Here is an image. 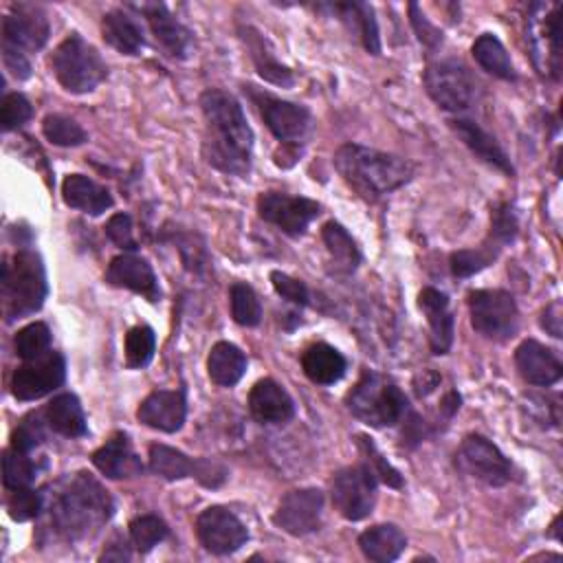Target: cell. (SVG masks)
I'll return each instance as SVG.
<instances>
[{
	"mask_svg": "<svg viewBox=\"0 0 563 563\" xmlns=\"http://www.w3.org/2000/svg\"><path fill=\"white\" fill-rule=\"evenodd\" d=\"M201 111L205 161L223 174L247 177L254 164V131L240 102L221 89H210L201 95Z\"/></svg>",
	"mask_w": 563,
	"mask_h": 563,
	"instance_id": "1",
	"label": "cell"
},
{
	"mask_svg": "<svg viewBox=\"0 0 563 563\" xmlns=\"http://www.w3.org/2000/svg\"><path fill=\"white\" fill-rule=\"evenodd\" d=\"M115 513L111 493L91 475L65 477L49 502L52 526L65 541H82L98 534Z\"/></svg>",
	"mask_w": 563,
	"mask_h": 563,
	"instance_id": "2",
	"label": "cell"
},
{
	"mask_svg": "<svg viewBox=\"0 0 563 563\" xmlns=\"http://www.w3.org/2000/svg\"><path fill=\"white\" fill-rule=\"evenodd\" d=\"M335 168L354 192L372 201L414 179V166L407 159L361 144L341 146L335 155Z\"/></svg>",
	"mask_w": 563,
	"mask_h": 563,
	"instance_id": "3",
	"label": "cell"
},
{
	"mask_svg": "<svg viewBox=\"0 0 563 563\" xmlns=\"http://www.w3.org/2000/svg\"><path fill=\"white\" fill-rule=\"evenodd\" d=\"M49 284L38 254L21 249L3 267V300L8 322L38 313L47 300Z\"/></svg>",
	"mask_w": 563,
	"mask_h": 563,
	"instance_id": "4",
	"label": "cell"
},
{
	"mask_svg": "<svg viewBox=\"0 0 563 563\" xmlns=\"http://www.w3.org/2000/svg\"><path fill=\"white\" fill-rule=\"evenodd\" d=\"M346 405L354 418L376 429L398 425L409 409L405 392L392 379L372 370L363 372L346 396Z\"/></svg>",
	"mask_w": 563,
	"mask_h": 563,
	"instance_id": "5",
	"label": "cell"
},
{
	"mask_svg": "<svg viewBox=\"0 0 563 563\" xmlns=\"http://www.w3.org/2000/svg\"><path fill=\"white\" fill-rule=\"evenodd\" d=\"M52 69L60 87L74 95L95 91L109 78L102 54L80 34H71L52 56Z\"/></svg>",
	"mask_w": 563,
	"mask_h": 563,
	"instance_id": "6",
	"label": "cell"
},
{
	"mask_svg": "<svg viewBox=\"0 0 563 563\" xmlns=\"http://www.w3.org/2000/svg\"><path fill=\"white\" fill-rule=\"evenodd\" d=\"M471 326L486 339L506 341L517 333L519 311L510 293L499 289H482L469 293Z\"/></svg>",
	"mask_w": 563,
	"mask_h": 563,
	"instance_id": "7",
	"label": "cell"
},
{
	"mask_svg": "<svg viewBox=\"0 0 563 563\" xmlns=\"http://www.w3.org/2000/svg\"><path fill=\"white\" fill-rule=\"evenodd\" d=\"M330 495L335 508L348 521H361L372 515L379 495V477L363 464L339 469L330 482Z\"/></svg>",
	"mask_w": 563,
	"mask_h": 563,
	"instance_id": "8",
	"label": "cell"
},
{
	"mask_svg": "<svg viewBox=\"0 0 563 563\" xmlns=\"http://www.w3.org/2000/svg\"><path fill=\"white\" fill-rule=\"evenodd\" d=\"M251 102L260 111L267 128L280 139L284 146H302L313 133V115L306 106L284 102L267 91L256 87H245Z\"/></svg>",
	"mask_w": 563,
	"mask_h": 563,
	"instance_id": "9",
	"label": "cell"
},
{
	"mask_svg": "<svg viewBox=\"0 0 563 563\" xmlns=\"http://www.w3.org/2000/svg\"><path fill=\"white\" fill-rule=\"evenodd\" d=\"M526 38L532 52L534 67L541 76L561 78V5L537 3L528 16Z\"/></svg>",
	"mask_w": 563,
	"mask_h": 563,
	"instance_id": "10",
	"label": "cell"
},
{
	"mask_svg": "<svg viewBox=\"0 0 563 563\" xmlns=\"http://www.w3.org/2000/svg\"><path fill=\"white\" fill-rule=\"evenodd\" d=\"M427 95L449 113L466 111L477 93V85L460 60H440L427 67L423 76Z\"/></svg>",
	"mask_w": 563,
	"mask_h": 563,
	"instance_id": "11",
	"label": "cell"
},
{
	"mask_svg": "<svg viewBox=\"0 0 563 563\" xmlns=\"http://www.w3.org/2000/svg\"><path fill=\"white\" fill-rule=\"evenodd\" d=\"M455 462L466 475L488 486H504L513 477L508 458L488 438L477 433H471L462 440L455 453Z\"/></svg>",
	"mask_w": 563,
	"mask_h": 563,
	"instance_id": "12",
	"label": "cell"
},
{
	"mask_svg": "<svg viewBox=\"0 0 563 563\" xmlns=\"http://www.w3.org/2000/svg\"><path fill=\"white\" fill-rule=\"evenodd\" d=\"M258 214L286 236L300 238L306 234L311 223L322 214V205L304 196L264 192L258 199Z\"/></svg>",
	"mask_w": 563,
	"mask_h": 563,
	"instance_id": "13",
	"label": "cell"
},
{
	"mask_svg": "<svg viewBox=\"0 0 563 563\" xmlns=\"http://www.w3.org/2000/svg\"><path fill=\"white\" fill-rule=\"evenodd\" d=\"M67 381V361L60 352L52 350L41 359L23 361L21 368H16L12 376V394L19 401H38L58 387H63Z\"/></svg>",
	"mask_w": 563,
	"mask_h": 563,
	"instance_id": "14",
	"label": "cell"
},
{
	"mask_svg": "<svg viewBox=\"0 0 563 563\" xmlns=\"http://www.w3.org/2000/svg\"><path fill=\"white\" fill-rule=\"evenodd\" d=\"M201 545L218 556L238 552L249 541L247 526L225 506H210L196 519Z\"/></svg>",
	"mask_w": 563,
	"mask_h": 563,
	"instance_id": "15",
	"label": "cell"
},
{
	"mask_svg": "<svg viewBox=\"0 0 563 563\" xmlns=\"http://www.w3.org/2000/svg\"><path fill=\"white\" fill-rule=\"evenodd\" d=\"M324 517V493L319 488H297L289 491L273 513V523L293 534L306 537L319 530Z\"/></svg>",
	"mask_w": 563,
	"mask_h": 563,
	"instance_id": "16",
	"label": "cell"
},
{
	"mask_svg": "<svg viewBox=\"0 0 563 563\" xmlns=\"http://www.w3.org/2000/svg\"><path fill=\"white\" fill-rule=\"evenodd\" d=\"M52 36L49 19L43 10L32 5H19L3 19V47L21 52L25 56L41 52Z\"/></svg>",
	"mask_w": 563,
	"mask_h": 563,
	"instance_id": "17",
	"label": "cell"
},
{
	"mask_svg": "<svg viewBox=\"0 0 563 563\" xmlns=\"http://www.w3.org/2000/svg\"><path fill=\"white\" fill-rule=\"evenodd\" d=\"M133 10H137L148 21L153 36L166 56L174 60H185L190 56L192 32L179 19H174V14L164 3H142L133 5Z\"/></svg>",
	"mask_w": 563,
	"mask_h": 563,
	"instance_id": "18",
	"label": "cell"
},
{
	"mask_svg": "<svg viewBox=\"0 0 563 563\" xmlns=\"http://www.w3.org/2000/svg\"><path fill=\"white\" fill-rule=\"evenodd\" d=\"M104 280L111 286L126 289V291H133L137 295H144L153 304H157L161 300V289H159L157 273H155L153 264L142 256L124 254V256L113 258Z\"/></svg>",
	"mask_w": 563,
	"mask_h": 563,
	"instance_id": "19",
	"label": "cell"
},
{
	"mask_svg": "<svg viewBox=\"0 0 563 563\" xmlns=\"http://www.w3.org/2000/svg\"><path fill=\"white\" fill-rule=\"evenodd\" d=\"M139 423H144L150 429L174 433L183 427L188 418V398L183 390H155L148 394L139 409H137Z\"/></svg>",
	"mask_w": 563,
	"mask_h": 563,
	"instance_id": "20",
	"label": "cell"
},
{
	"mask_svg": "<svg viewBox=\"0 0 563 563\" xmlns=\"http://www.w3.org/2000/svg\"><path fill=\"white\" fill-rule=\"evenodd\" d=\"M515 365L521 379L537 387H550L563 374V365L556 352L534 339H526L519 344V348L515 350Z\"/></svg>",
	"mask_w": 563,
	"mask_h": 563,
	"instance_id": "21",
	"label": "cell"
},
{
	"mask_svg": "<svg viewBox=\"0 0 563 563\" xmlns=\"http://www.w3.org/2000/svg\"><path fill=\"white\" fill-rule=\"evenodd\" d=\"M251 416L262 425H284L295 416V403L291 394L273 379H262L249 394Z\"/></svg>",
	"mask_w": 563,
	"mask_h": 563,
	"instance_id": "22",
	"label": "cell"
},
{
	"mask_svg": "<svg viewBox=\"0 0 563 563\" xmlns=\"http://www.w3.org/2000/svg\"><path fill=\"white\" fill-rule=\"evenodd\" d=\"M418 304L423 313L427 315L429 324V346L433 354H447L453 346V335H455V322L449 311V297L440 293L438 289H423Z\"/></svg>",
	"mask_w": 563,
	"mask_h": 563,
	"instance_id": "23",
	"label": "cell"
},
{
	"mask_svg": "<svg viewBox=\"0 0 563 563\" xmlns=\"http://www.w3.org/2000/svg\"><path fill=\"white\" fill-rule=\"evenodd\" d=\"M451 131L460 137V142L486 166L499 170L506 177H515V168L508 159V155L504 153V148L497 144V139L493 135H488L477 122L471 120H451L449 122Z\"/></svg>",
	"mask_w": 563,
	"mask_h": 563,
	"instance_id": "24",
	"label": "cell"
},
{
	"mask_svg": "<svg viewBox=\"0 0 563 563\" xmlns=\"http://www.w3.org/2000/svg\"><path fill=\"white\" fill-rule=\"evenodd\" d=\"M324 8L335 14L350 30V34L359 38L368 54L381 56V36L372 5L361 3V0H350V3H328Z\"/></svg>",
	"mask_w": 563,
	"mask_h": 563,
	"instance_id": "25",
	"label": "cell"
},
{
	"mask_svg": "<svg viewBox=\"0 0 563 563\" xmlns=\"http://www.w3.org/2000/svg\"><path fill=\"white\" fill-rule=\"evenodd\" d=\"M93 464L102 475L111 480L135 477L144 471V464L126 433H115L104 447H100L93 453Z\"/></svg>",
	"mask_w": 563,
	"mask_h": 563,
	"instance_id": "26",
	"label": "cell"
},
{
	"mask_svg": "<svg viewBox=\"0 0 563 563\" xmlns=\"http://www.w3.org/2000/svg\"><path fill=\"white\" fill-rule=\"evenodd\" d=\"M63 199L71 210H80L91 216H102L113 207V194L85 174H71L63 183Z\"/></svg>",
	"mask_w": 563,
	"mask_h": 563,
	"instance_id": "27",
	"label": "cell"
},
{
	"mask_svg": "<svg viewBox=\"0 0 563 563\" xmlns=\"http://www.w3.org/2000/svg\"><path fill=\"white\" fill-rule=\"evenodd\" d=\"M102 36L106 45H111L122 56H139L142 49L146 47V36L142 25L122 10L109 12L102 19Z\"/></svg>",
	"mask_w": 563,
	"mask_h": 563,
	"instance_id": "28",
	"label": "cell"
},
{
	"mask_svg": "<svg viewBox=\"0 0 563 563\" xmlns=\"http://www.w3.org/2000/svg\"><path fill=\"white\" fill-rule=\"evenodd\" d=\"M302 370L317 385H335L344 379L348 361L337 348L328 344H315L302 354Z\"/></svg>",
	"mask_w": 563,
	"mask_h": 563,
	"instance_id": "29",
	"label": "cell"
},
{
	"mask_svg": "<svg viewBox=\"0 0 563 563\" xmlns=\"http://www.w3.org/2000/svg\"><path fill=\"white\" fill-rule=\"evenodd\" d=\"M359 548L365 559L376 563H390L403 554V550L407 548V537L394 523H379L361 532Z\"/></svg>",
	"mask_w": 563,
	"mask_h": 563,
	"instance_id": "30",
	"label": "cell"
},
{
	"mask_svg": "<svg viewBox=\"0 0 563 563\" xmlns=\"http://www.w3.org/2000/svg\"><path fill=\"white\" fill-rule=\"evenodd\" d=\"M240 34H243V41H245V45L251 54V60H254L256 71L260 74V78L275 85V87L291 89L295 85V76L289 67L278 63V58L271 54L267 41L254 27H245Z\"/></svg>",
	"mask_w": 563,
	"mask_h": 563,
	"instance_id": "31",
	"label": "cell"
},
{
	"mask_svg": "<svg viewBox=\"0 0 563 563\" xmlns=\"http://www.w3.org/2000/svg\"><path fill=\"white\" fill-rule=\"evenodd\" d=\"M45 418L49 429H54L60 436L67 438H82L89 433V425H87V416L82 409V403L76 394H60L56 396L47 409H45Z\"/></svg>",
	"mask_w": 563,
	"mask_h": 563,
	"instance_id": "32",
	"label": "cell"
},
{
	"mask_svg": "<svg viewBox=\"0 0 563 563\" xmlns=\"http://www.w3.org/2000/svg\"><path fill=\"white\" fill-rule=\"evenodd\" d=\"M247 372V354L229 344L218 341L207 357V374L221 387H234Z\"/></svg>",
	"mask_w": 563,
	"mask_h": 563,
	"instance_id": "33",
	"label": "cell"
},
{
	"mask_svg": "<svg viewBox=\"0 0 563 563\" xmlns=\"http://www.w3.org/2000/svg\"><path fill=\"white\" fill-rule=\"evenodd\" d=\"M322 240L326 245V251L330 256L335 273L350 275L357 271V267L361 264V251L344 225H339L335 221L326 223L322 229Z\"/></svg>",
	"mask_w": 563,
	"mask_h": 563,
	"instance_id": "34",
	"label": "cell"
},
{
	"mask_svg": "<svg viewBox=\"0 0 563 563\" xmlns=\"http://www.w3.org/2000/svg\"><path fill=\"white\" fill-rule=\"evenodd\" d=\"M473 58L475 63L486 71L491 74L493 78H499L504 82H515L517 80V74H515V67H513V60L506 52V47L502 45V41L493 34H484L480 36L475 43H473Z\"/></svg>",
	"mask_w": 563,
	"mask_h": 563,
	"instance_id": "35",
	"label": "cell"
},
{
	"mask_svg": "<svg viewBox=\"0 0 563 563\" xmlns=\"http://www.w3.org/2000/svg\"><path fill=\"white\" fill-rule=\"evenodd\" d=\"M148 462H150V471L164 480H183V477H194L196 471V460L188 458L183 451L168 447V444H150V453H148Z\"/></svg>",
	"mask_w": 563,
	"mask_h": 563,
	"instance_id": "36",
	"label": "cell"
},
{
	"mask_svg": "<svg viewBox=\"0 0 563 563\" xmlns=\"http://www.w3.org/2000/svg\"><path fill=\"white\" fill-rule=\"evenodd\" d=\"M504 247L495 240V238H486L480 247H475V249H462V251H455V254H451V273L455 275V278H471V275H475V273H480V271H484L486 267H491L495 260H497V256H499V251H502Z\"/></svg>",
	"mask_w": 563,
	"mask_h": 563,
	"instance_id": "37",
	"label": "cell"
},
{
	"mask_svg": "<svg viewBox=\"0 0 563 563\" xmlns=\"http://www.w3.org/2000/svg\"><path fill=\"white\" fill-rule=\"evenodd\" d=\"M38 477V464L32 458V451L10 447L3 453V482L10 491L32 486Z\"/></svg>",
	"mask_w": 563,
	"mask_h": 563,
	"instance_id": "38",
	"label": "cell"
},
{
	"mask_svg": "<svg viewBox=\"0 0 563 563\" xmlns=\"http://www.w3.org/2000/svg\"><path fill=\"white\" fill-rule=\"evenodd\" d=\"M229 304L236 324L245 328H256L262 322V304L249 284L236 282L229 291Z\"/></svg>",
	"mask_w": 563,
	"mask_h": 563,
	"instance_id": "39",
	"label": "cell"
},
{
	"mask_svg": "<svg viewBox=\"0 0 563 563\" xmlns=\"http://www.w3.org/2000/svg\"><path fill=\"white\" fill-rule=\"evenodd\" d=\"M43 133L49 144L60 148H78L89 142L87 131L76 120L65 115H49L43 122Z\"/></svg>",
	"mask_w": 563,
	"mask_h": 563,
	"instance_id": "40",
	"label": "cell"
},
{
	"mask_svg": "<svg viewBox=\"0 0 563 563\" xmlns=\"http://www.w3.org/2000/svg\"><path fill=\"white\" fill-rule=\"evenodd\" d=\"M14 346H16V354H19L23 361L41 359V357H45L47 352H52V330H49L47 324L34 322V324L25 326V328L16 335Z\"/></svg>",
	"mask_w": 563,
	"mask_h": 563,
	"instance_id": "41",
	"label": "cell"
},
{
	"mask_svg": "<svg viewBox=\"0 0 563 563\" xmlns=\"http://www.w3.org/2000/svg\"><path fill=\"white\" fill-rule=\"evenodd\" d=\"M157 350V335L150 326H135L126 335V365L133 370L146 368Z\"/></svg>",
	"mask_w": 563,
	"mask_h": 563,
	"instance_id": "42",
	"label": "cell"
},
{
	"mask_svg": "<svg viewBox=\"0 0 563 563\" xmlns=\"http://www.w3.org/2000/svg\"><path fill=\"white\" fill-rule=\"evenodd\" d=\"M170 534L168 523L157 515H142L131 521V543L139 552H150Z\"/></svg>",
	"mask_w": 563,
	"mask_h": 563,
	"instance_id": "43",
	"label": "cell"
},
{
	"mask_svg": "<svg viewBox=\"0 0 563 563\" xmlns=\"http://www.w3.org/2000/svg\"><path fill=\"white\" fill-rule=\"evenodd\" d=\"M8 510L14 521H30L36 519L45 510V495L34 491L32 486L12 491L8 499Z\"/></svg>",
	"mask_w": 563,
	"mask_h": 563,
	"instance_id": "44",
	"label": "cell"
},
{
	"mask_svg": "<svg viewBox=\"0 0 563 563\" xmlns=\"http://www.w3.org/2000/svg\"><path fill=\"white\" fill-rule=\"evenodd\" d=\"M32 117L34 106L25 95L10 93L3 98V104H0V124H3L5 133L23 128L27 122H32Z\"/></svg>",
	"mask_w": 563,
	"mask_h": 563,
	"instance_id": "45",
	"label": "cell"
},
{
	"mask_svg": "<svg viewBox=\"0 0 563 563\" xmlns=\"http://www.w3.org/2000/svg\"><path fill=\"white\" fill-rule=\"evenodd\" d=\"M359 444H361V449H363V453H365V462H368V466L374 471V475H376L381 482H385L387 486H392V488H403V477H401V473L379 453L376 444H374L370 438H365V436H359Z\"/></svg>",
	"mask_w": 563,
	"mask_h": 563,
	"instance_id": "46",
	"label": "cell"
},
{
	"mask_svg": "<svg viewBox=\"0 0 563 563\" xmlns=\"http://www.w3.org/2000/svg\"><path fill=\"white\" fill-rule=\"evenodd\" d=\"M517 214L513 210V205L508 203H499L495 210H493V218H491V238H495L502 247H506L508 243L515 240L517 236Z\"/></svg>",
	"mask_w": 563,
	"mask_h": 563,
	"instance_id": "47",
	"label": "cell"
},
{
	"mask_svg": "<svg viewBox=\"0 0 563 563\" xmlns=\"http://www.w3.org/2000/svg\"><path fill=\"white\" fill-rule=\"evenodd\" d=\"M271 284H273L275 293L282 300H286V302H291L295 306H308L311 304V291H308V286L302 280L291 278V275H286L282 271H273L271 273Z\"/></svg>",
	"mask_w": 563,
	"mask_h": 563,
	"instance_id": "48",
	"label": "cell"
},
{
	"mask_svg": "<svg viewBox=\"0 0 563 563\" xmlns=\"http://www.w3.org/2000/svg\"><path fill=\"white\" fill-rule=\"evenodd\" d=\"M106 236L109 240L120 247L122 251H137V238H135V225L133 218L128 214H115L109 223H106Z\"/></svg>",
	"mask_w": 563,
	"mask_h": 563,
	"instance_id": "49",
	"label": "cell"
},
{
	"mask_svg": "<svg viewBox=\"0 0 563 563\" xmlns=\"http://www.w3.org/2000/svg\"><path fill=\"white\" fill-rule=\"evenodd\" d=\"M409 21H412V27L418 36V41L429 47V49H436L442 45V32H438L429 21L427 16L420 12V8L416 3L409 5Z\"/></svg>",
	"mask_w": 563,
	"mask_h": 563,
	"instance_id": "50",
	"label": "cell"
},
{
	"mask_svg": "<svg viewBox=\"0 0 563 563\" xmlns=\"http://www.w3.org/2000/svg\"><path fill=\"white\" fill-rule=\"evenodd\" d=\"M3 63H5V69L16 80H30L32 78V63H30V58L25 54L3 47Z\"/></svg>",
	"mask_w": 563,
	"mask_h": 563,
	"instance_id": "51",
	"label": "cell"
},
{
	"mask_svg": "<svg viewBox=\"0 0 563 563\" xmlns=\"http://www.w3.org/2000/svg\"><path fill=\"white\" fill-rule=\"evenodd\" d=\"M563 319H561V302H552L543 313H541V328L545 333H550L552 337H563V328H561Z\"/></svg>",
	"mask_w": 563,
	"mask_h": 563,
	"instance_id": "52",
	"label": "cell"
},
{
	"mask_svg": "<svg viewBox=\"0 0 563 563\" xmlns=\"http://www.w3.org/2000/svg\"><path fill=\"white\" fill-rule=\"evenodd\" d=\"M131 559H133L131 545L124 539H120V537L100 556V561H131Z\"/></svg>",
	"mask_w": 563,
	"mask_h": 563,
	"instance_id": "53",
	"label": "cell"
},
{
	"mask_svg": "<svg viewBox=\"0 0 563 563\" xmlns=\"http://www.w3.org/2000/svg\"><path fill=\"white\" fill-rule=\"evenodd\" d=\"M300 157H302V148L300 146H284L282 144V148L275 153V166L278 168H293L297 161H300Z\"/></svg>",
	"mask_w": 563,
	"mask_h": 563,
	"instance_id": "54",
	"label": "cell"
}]
</instances>
